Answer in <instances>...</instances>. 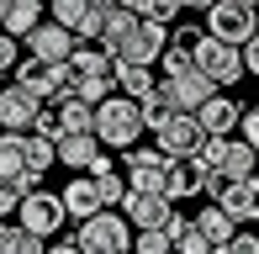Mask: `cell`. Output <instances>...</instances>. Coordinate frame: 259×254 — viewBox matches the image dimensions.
I'll return each mask as SVG.
<instances>
[{"label":"cell","instance_id":"6da1fadb","mask_svg":"<svg viewBox=\"0 0 259 254\" xmlns=\"http://www.w3.org/2000/svg\"><path fill=\"white\" fill-rule=\"evenodd\" d=\"M143 133H148V117H143V106L133 96L111 90L106 101H96V138L106 148H133Z\"/></svg>","mask_w":259,"mask_h":254},{"label":"cell","instance_id":"7a4b0ae2","mask_svg":"<svg viewBox=\"0 0 259 254\" xmlns=\"http://www.w3.org/2000/svg\"><path fill=\"white\" fill-rule=\"evenodd\" d=\"M16 79L42 101V106H64L69 96H79V79H74V64L69 59L48 64V59H37V53H27V59L16 64Z\"/></svg>","mask_w":259,"mask_h":254},{"label":"cell","instance_id":"3957f363","mask_svg":"<svg viewBox=\"0 0 259 254\" xmlns=\"http://www.w3.org/2000/svg\"><path fill=\"white\" fill-rule=\"evenodd\" d=\"M74 238H79V254H127L133 249V223L116 206H101V212H90L79 223Z\"/></svg>","mask_w":259,"mask_h":254},{"label":"cell","instance_id":"277c9868","mask_svg":"<svg viewBox=\"0 0 259 254\" xmlns=\"http://www.w3.org/2000/svg\"><path fill=\"white\" fill-rule=\"evenodd\" d=\"M148 133H154V143L169 159H191V154H201V143H206V127H201L196 111H169V117L154 122Z\"/></svg>","mask_w":259,"mask_h":254},{"label":"cell","instance_id":"5b68a950","mask_svg":"<svg viewBox=\"0 0 259 254\" xmlns=\"http://www.w3.org/2000/svg\"><path fill=\"white\" fill-rule=\"evenodd\" d=\"M254 27H259V11L254 6H243V0H206V32H211V37L243 48V43L254 37Z\"/></svg>","mask_w":259,"mask_h":254},{"label":"cell","instance_id":"8992f818","mask_svg":"<svg viewBox=\"0 0 259 254\" xmlns=\"http://www.w3.org/2000/svg\"><path fill=\"white\" fill-rule=\"evenodd\" d=\"M196 64L206 69L217 85H238L243 74H249V64H243V48L238 43H222L211 37V32H201V43H196Z\"/></svg>","mask_w":259,"mask_h":254},{"label":"cell","instance_id":"52a82bcc","mask_svg":"<svg viewBox=\"0 0 259 254\" xmlns=\"http://www.w3.org/2000/svg\"><path fill=\"white\" fill-rule=\"evenodd\" d=\"M16 217H21V223H27V228H32V233L53 238L58 228L69 223V206H64V196H58V191H42V186H37V191H27V196H21Z\"/></svg>","mask_w":259,"mask_h":254},{"label":"cell","instance_id":"ba28073f","mask_svg":"<svg viewBox=\"0 0 259 254\" xmlns=\"http://www.w3.org/2000/svg\"><path fill=\"white\" fill-rule=\"evenodd\" d=\"M122 170H127V186L133 191H164V175H169V154L154 143V148H143V143H133V148H122Z\"/></svg>","mask_w":259,"mask_h":254},{"label":"cell","instance_id":"9c48e42d","mask_svg":"<svg viewBox=\"0 0 259 254\" xmlns=\"http://www.w3.org/2000/svg\"><path fill=\"white\" fill-rule=\"evenodd\" d=\"M159 90L169 96V106H175V111H196V106L211 96V90H217V79H211L201 64H191V69H180V74H164V79H159Z\"/></svg>","mask_w":259,"mask_h":254},{"label":"cell","instance_id":"30bf717a","mask_svg":"<svg viewBox=\"0 0 259 254\" xmlns=\"http://www.w3.org/2000/svg\"><path fill=\"white\" fill-rule=\"evenodd\" d=\"M21 43H27V53H37V59L64 64L69 53L79 48V32H74V27H64V21H53V16H42V21H37V27H32Z\"/></svg>","mask_w":259,"mask_h":254},{"label":"cell","instance_id":"8fae6325","mask_svg":"<svg viewBox=\"0 0 259 254\" xmlns=\"http://www.w3.org/2000/svg\"><path fill=\"white\" fill-rule=\"evenodd\" d=\"M122 212H127V223H133V233H138V228H164L169 212H175V196L169 191H133V186H127Z\"/></svg>","mask_w":259,"mask_h":254},{"label":"cell","instance_id":"7c38bea8","mask_svg":"<svg viewBox=\"0 0 259 254\" xmlns=\"http://www.w3.org/2000/svg\"><path fill=\"white\" fill-rule=\"evenodd\" d=\"M211 201H222L233 212V223H259V175H243V180H222L211 191Z\"/></svg>","mask_w":259,"mask_h":254},{"label":"cell","instance_id":"4fadbf2b","mask_svg":"<svg viewBox=\"0 0 259 254\" xmlns=\"http://www.w3.org/2000/svg\"><path fill=\"white\" fill-rule=\"evenodd\" d=\"M42 101L32 96L21 79H11L6 90H0V127H16V133H32V122H37Z\"/></svg>","mask_w":259,"mask_h":254},{"label":"cell","instance_id":"5bb4252c","mask_svg":"<svg viewBox=\"0 0 259 254\" xmlns=\"http://www.w3.org/2000/svg\"><path fill=\"white\" fill-rule=\"evenodd\" d=\"M169 48V21H154V16H143L138 21V32H133V43H127L116 59H133V64H159V53Z\"/></svg>","mask_w":259,"mask_h":254},{"label":"cell","instance_id":"9a60e30c","mask_svg":"<svg viewBox=\"0 0 259 254\" xmlns=\"http://www.w3.org/2000/svg\"><path fill=\"white\" fill-rule=\"evenodd\" d=\"M254 164H259V148L249 143V138H222V154H217V175L222 180H243V175H254Z\"/></svg>","mask_w":259,"mask_h":254},{"label":"cell","instance_id":"2e32d148","mask_svg":"<svg viewBox=\"0 0 259 254\" xmlns=\"http://www.w3.org/2000/svg\"><path fill=\"white\" fill-rule=\"evenodd\" d=\"M196 117H201V127H206V133H222V138H228V133H238L243 106H238L233 96H217V90H211L201 106H196Z\"/></svg>","mask_w":259,"mask_h":254},{"label":"cell","instance_id":"e0dca14e","mask_svg":"<svg viewBox=\"0 0 259 254\" xmlns=\"http://www.w3.org/2000/svg\"><path fill=\"white\" fill-rule=\"evenodd\" d=\"M101 148H106V143L96 138V127H79V133H64V138H58V164H69V170H90Z\"/></svg>","mask_w":259,"mask_h":254},{"label":"cell","instance_id":"ac0fdd59","mask_svg":"<svg viewBox=\"0 0 259 254\" xmlns=\"http://www.w3.org/2000/svg\"><path fill=\"white\" fill-rule=\"evenodd\" d=\"M58 196H64V206H69V223H85L90 212H101V206H106L90 175H74V180H69L64 191H58Z\"/></svg>","mask_w":259,"mask_h":254},{"label":"cell","instance_id":"d6986e66","mask_svg":"<svg viewBox=\"0 0 259 254\" xmlns=\"http://www.w3.org/2000/svg\"><path fill=\"white\" fill-rule=\"evenodd\" d=\"M0 254H48V238L32 233L27 223H11V217H0Z\"/></svg>","mask_w":259,"mask_h":254},{"label":"cell","instance_id":"ffe728a7","mask_svg":"<svg viewBox=\"0 0 259 254\" xmlns=\"http://www.w3.org/2000/svg\"><path fill=\"white\" fill-rule=\"evenodd\" d=\"M90 180H96V191H101V201H106V206H122V196H127V170H116L111 159H101V154H96V164H90Z\"/></svg>","mask_w":259,"mask_h":254},{"label":"cell","instance_id":"44dd1931","mask_svg":"<svg viewBox=\"0 0 259 254\" xmlns=\"http://www.w3.org/2000/svg\"><path fill=\"white\" fill-rule=\"evenodd\" d=\"M154 85H159V79H154V64H133V59H116V90H122V96L143 101V96H148Z\"/></svg>","mask_w":259,"mask_h":254},{"label":"cell","instance_id":"7402d4cb","mask_svg":"<svg viewBox=\"0 0 259 254\" xmlns=\"http://www.w3.org/2000/svg\"><path fill=\"white\" fill-rule=\"evenodd\" d=\"M196 228L211 238V249H228V238L238 233V223H233V212H228L222 201H211L206 212H196Z\"/></svg>","mask_w":259,"mask_h":254},{"label":"cell","instance_id":"603a6c76","mask_svg":"<svg viewBox=\"0 0 259 254\" xmlns=\"http://www.w3.org/2000/svg\"><path fill=\"white\" fill-rule=\"evenodd\" d=\"M21 170H27V133L6 127V133H0V175H6V180H16Z\"/></svg>","mask_w":259,"mask_h":254},{"label":"cell","instance_id":"cb8c5ba5","mask_svg":"<svg viewBox=\"0 0 259 254\" xmlns=\"http://www.w3.org/2000/svg\"><path fill=\"white\" fill-rule=\"evenodd\" d=\"M48 16V0H11V11H6V32H16V37H27L37 21Z\"/></svg>","mask_w":259,"mask_h":254},{"label":"cell","instance_id":"d4e9b609","mask_svg":"<svg viewBox=\"0 0 259 254\" xmlns=\"http://www.w3.org/2000/svg\"><path fill=\"white\" fill-rule=\"evenodd\" d=\"M48 164H58V143L48 133H27V170L48 175Z\"/></svg>","mask_w":259,"mask_h":254},{"label":"cell","instance_id":"484cf974","mask_svg":"<svg viewBox=\"0 0 259 254\" xmlns=\"http://www.w3.org/2000/svg\"><path fill=\"white\" fill-rule=\"evenodd\" d=\"M133 249L138 254H164V249H175V238H169V228H138Z\"/></svg>","mask_w":259,"mask_h":254},{"label":"cell","instance_id":"4316f807","mask_svg":"<svg viewBox=\"0 0 259 254\" xmlns=\"http://www.w3.org/2000/svg\"><path fill=\"white\" fill-rule=\"evenodd\" d=\"M74 79H79V96H85L90 106H96V101H106V96L116 90V74H74Z\"/></svg>","mask_w":259,"mask_h":254},{"label":"cell","instance_id":"83f0119b","mask_svg":"<svg viewBox=\"0 0 259 254\" xmlns=\"http://www.w3.org/2000/svg\"><path fill=\"white\" fill-rule=\"evenodd\" d=\"M85 11H90L85 0H48V16L64 21V27H74V32H79V21H85Z\"/></svg>","mask_w":259,"mask_h":254},{"label":"cell","instance_id":"f1b7e54d","mask_svg":"<svg viewBox=\"0 0 259 254\" xmlns=\"http://www.w3.org/2000/svg\"><path fill=\"white\" fill-rule=\"evenodd\" d=\"M21 48H27V43H21L16 32H6V27H0V74H16V64H21Z\"/></svg>","mask_w":259,"mask_h":254},{"label":"cell","instance_id":"f546056e","mask_svg":"<svg viewBox=\"0 0 259 254\" xmlns=\"http://www.w3.org/2000/svg\"><path fill=\"white\" fill-rule=\"evenodd\" d=\"M127 6H133L138 16H154V21H175V16H180L175 0H127Z\"/></svg>","mask_w":259,"mask_h":254},{"label":"cell","instance_id":"4dcf8cb0","mask_svg":"<svg viewBox=\"0 0 259 254\" xmlns=\"http://www.w3.org/2000/svg\"><path fill=\"white\" fill-rule=\"evenodd\" d=\"M191 64H196V53L180 48V43H169V48L159 53V69H164V74H180V69H191Z\"/></svg>","mask_w":259,"mask_h":254},{"label":"cell","instance_id":"1f68e13d","mask_svg":"<svg viewBox=\"0 0 259 254\" xmlns=\"http://www.w3.org/2000/svg\"><path fill=\"white\" fill-rule=\"evenodd\" d=\"M175 249H180V254H206V249H211V238H206V233H201V228H196V223H191V228H185V233H180V238H175Z\"/></svg>","mask_w":259,"mask_h":254},{"label":"cell","instance_id":"d6a6232c","mask_svg":"<svg viewBox=\"0 0 259 254\" xmlns=\"http://www.w3.org/2000/svg\"><path fill=\"white\" fill-rule=\"evenodd\" d=\"M21 196H27V191H21L16 180H6V175H0V217H16V206H21Z\"/></svg>","mask_w":259,"mask_h":254},{"label":"cell","instance_id":"836d02e7","mask_svg":"<svg viewBox=\"0 0 259 254\" xmlns=\"http://www.w3.org/2000/svg\"><path fill=\"white\" fill-rule=\"evenodd\" d=\"M32 133H48L53 143H58V138H64V122H58V106H42V111H37V122H32Z\"/></svg>","mask_w":259,"mask_h":254},{"label":"cell","instance_id":"e575fe53","mask_svg":"<svg viewBox=\"0 0 259 254\" xmlns=\"http://www.w3.org/2000/svg\"><path fill=\"white\" fill-rule=\"evenodd\" d=\"M201 32H206V27H175V32H169V43H180V48H191V53H196Z\"/></svg>","mask_w":259,"mask_h":254},{"label":"cell","instance_id":"d590c367","mask_svg":"<svg viewBox=\"0 0 259 254\" xmlns=\"http://www.w3.org/2000/svg\"><path fill=\"white\" fill-rule=\"evenodd\" d=\"M228 249H233V254H259V238H254V233H233Z\"/></svg>","mask_w":259,"mask_h":254},{"label":"cell","instance_id":"8d00e7d4","mask_svg":"<svg viewBox=\"0 0 259 254\" xmlns=\"http://www.w3.org/2000/svg\"><path fill=\"white\" fill-rule=\"evenodd\" d=\"M238 127H243V138L259 148V106H254V111H243V122H238Z\"/></svg>","mask_w":259,"mask_h":254},{"label":"cell","instance_id":"74e56055","mask_svg":"<svg viewBox=\"0 0 259 254\" xmlns=\"http://www.w3.org/2000/svg\"><path fill=\"white\" fill-rule=\"evenodd\" d=\"M243 64H249V74H259V27H254V37L243 43Z\"/></svg>","mask_w":259,"mask_h":254},{"label":"cell","instance_id":"f35d334b","mask_svg":"<svg viewBox=\"0 0 259 254\" xmlns=\"http://www.w3.org/2000/svg\"><path fill=\"white\" fill-rule=\"evenodd\" d=\"M164 228H169V238H180L185 228H191V217H180V212H169V223H164Z\"/></svg>","mask_w":259,"mask_h":254},{"label":"cell","instance_id":"ab89813d","mask_svg":"<svg viewBox=\"0 0 259 254\" xmlns=\"http://www.w3.org/2000/svg\"><path fill=\"white\" fill-rule=\"evenodd\" d=\"M6 11H11V0H0V27H6Z\"/></svg>","mask_w":259,"mask_h":254},{"label":"cell","instance_id":"60d3db41","mask_svg":"<svg viewBox=\"0 0 259 254\" xmlns=\"http://www.w3.org/2000/svg\"><path fill=\"white\" fill-rule=\"evenodd\" d=\"M175 6H180V11H185V6H206V0H175Z\"/></svg>","mask_w":259,"mask_h":254},{"label":"cell","instance_id":"b9f144b4","mask_svg":"<svg viewBox=\"0 0 259 254\" xmlns=\"http://www.w3.org/2000/svg\"><path fill=\"white\" fill-rule=\"evenodd\" d=\"M243 6H254V0H243Z\"/></svg>","mask_w":259,"mask_h":254},{"label":"cell","instance_id":"7bdbcfd3","mask_svg":"<svg viewBox=\"0 0 259 254\" xmlns=\"http://www.w3.org/2000/svg\"><path fill=\"white\" fill-rule=\"evenodd\" d=\"M122 6H127V0H122Z\"/></svg>","mask_w":259,"mask_h":254}]
</instances>
